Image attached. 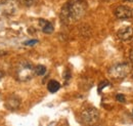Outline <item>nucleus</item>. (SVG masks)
I'll list each match as a JSON object with an SVG mask.
<instances>
[{"instance_id":"17","label":"nucleus","mask_w":133,"mask_h":126,"mask_svg":"<svg viewBox=\"0 0 133 126\" xmlns=\"http://www.w3.org/2000/svg\"><path fill=\"white\" fill-rule=\"evenodd\" d=\"M129 60L131 61V63L133 64V48H131L130 52H129Z\"/></svg>"},{"instance_id":"11","label":"nucleus","mask_w":133,"mask_h":126,"mask_svg":"<svg viewBox=\"0 0 133 126\" xmlns=\"http://www.w3.org/2000/svg\"><path fill=\"white\" fill-rule=\"evenodd\" d=\"M46 73V67L43 65H38L35 67V74L38 76H43Z\"/></svg>"},{"instance_id":"20","label":"nucleus","mask_w":133,"mask_h":126,"mask_svg":"<svg viewBox=\"0 0 133 126\" xmlns=\"http://www.w3.org/2000/svg\"><path fill=\"white\" fill-rule=\"evenodd\" d=\"M102 1H109V0H102Z\"/></svg>"},{"instance_id":"21","label":"nucleus","mask_w":133,"mask_h":126,"mask_svg":"<svg viewBox=\"0 0 133 126\" xmlns=\"http://www.w3.org/2000/svg\"><path fill=\"white\" fill-rule=\"evenodd\" d=\"M0 96H1V92H0Z\"/></svg>"},{"instance_id":"4","label":"nucleus","mask_w":133,"mask_h":126,"mask_svg":"<svg viewBox=\"0 0 133 126\" xmlns=\"http://www.w3.org/2000/svg\"><path fill=\"white\" fill-rule=\"evenodd\" d=\"M81 120L85 125L87 126H94L97 124V122L99 121V112L97 109L93 108V107H88L85 108L81 114H80Z\"/></svg>"},{"instance_id":"10","label":"nucleus","mask_w":133,"mask_h":126,"mask_svg":"<svg viewBox=\"0 0 133 126\" xmlns=\"http://www.w3.org/2000/svg\"><path fill=\"white\" fill-rule=\"evenodd\" d=\"M59 88H61V84L56 80H50L49 82H48V84H47V89L49 90L51 93L56 92Z\"/></svg>"},{"instance_id":"13","label":"nucleus","mask_w":133,"mask_h":126,"mask_svg":"<svg viewBox=\"0 0 133 126\" xmlns=\"http://www.w3.org/2000/svg\"><path fill=\"white\" fill-rule=\"evenodd\" d=\"M116 98L118 102H120V103H125L126 102V98H125V95H116Z\"/></svg>"},{"instance_id":"8","label":"nucleus","mask_w":133,"mask_h":126,"mask_svg":"<svg viewBox=\"0 0 133 126\" xmlns=\"http://www.w3.org/2000/svg\"><path fill=\"white\" fill-rule=\"evenodd\" d=\"M21 97H18L16 95H9L5 100V107L9 111H16L21 107Z\"/></svg>"},{"instance_id":"22","label":"nucleus","mask_w":133,"mask_h":126,"mask_svg":"<svg viewBox=\"0 0 133 126\" xmlns=\"http://www.w3.org/2000/svg\"><path fill=\"white\" fill-rule=\"evenodd\" d=\"M132 115H133V111H132Z\"/></svg>"},{"instance_id":"15","label":"nucleus","mask_w":133,"mask_h":126,"mask_svg":"<svg viewBox=\"0 0 133 126\" xmlns=\"http://www.w3.org/2000/svg\"><path fill=\"white\" fill-rule=\"evenodd\" d=\"M64 76H65V79H66V82H68L69 79L71 78V73H70V71L66 70V72H65V75H64Z\"/></svg>"},{"instance_id":"3","label":"nucleus","mask_w":133,"mask_h":126,"mask_svg":"<svg viewBox=\"0 0 133 126\" xmlns=\"http://www.w3.org/2000/svg\"><path fill=\"white\" fill-rule=\"evenodd\" d=\"M131 71V66L128 63L117 64L109 69V76L115 80H122L126 78Z\"/></svg>"},{"instance_id":"1","label":"nucleus","mask_w":133,"mask_h":126,"mask_svg":"<svg viewBox=\"0 0 133 126\" xmlns=\"http://www.w3.org/2000/svg\"><path fill=\"white\" fill-rule=\"evenodd\" d=\"M86 14V4L83 0H70L65 4L61 11V20L64 24L69 25L73 22L81 20Z\"/></svg>"},{"instance_id":"6","label":"nucleus","mask_w":133,"mask_h":126,"mask_svg":"<svg viewBox=\"0 0 133 126\" xmlns=\"http://www.w3.org/2000/svg\"><path fill=\"white\" fill-rule=\"evenodd\" d=\"M117 36L121 41L129 42L133 40V28L132 27H123L117 32Z\"/></svg>"},{"instance_id":"2","label":"nucleus","mask_w":133,"mask_h":126,"mask_svg":"<svg viewBox=\"0 0 133 126\" xmlns=\"http://www.w3.org/2000/svg\"><path fill=\"white\" fill-rule=\"evenodd\" d=\"M16 75L18 81H22V82L30 81L35 75V68L29 62H22L17 66Z\"/></svg>"},{"instance_id":"5","label":"nucleus","mask_w":133,"mask_h":126,"mask_svg":"<svg viewBox=\"0 0 133 126\" xmlns=\"http://www.w3.org/2000/svg\"><path fill=\"white\" fill-rule=\"evenodd\" d=\"M0 10L5 16H11L17 10V2L16 0H2L0 2Z\"/></svg>"},{"instance_id":"9","label":"nucleus","mask_w":133,"mask_h":126,"mask_svg":"<svg viewBox=\"0 0 133 126\" xmlns=\"http://www.w3.org/2000/svg\"><path fill=\"white\" fill-rule=\"evenodd\" d=\"M39 25L41 27V30L45 34H51L54 30L52 24L48 21H46V20H39Z\"/></svg>"},{"instance_id":"18","label":"nucleus","mask_w":133,"mask_h":126,"mask_svg":"<svg viewBox=\"0 0 133 126\" xmlns=\"http://www.w3.org/2000/svg\"><path fill=\"white\" fill-rule=\"evenodd\" d=\"M2 77H3V73H2L1 71H0V79L2 78Z\"/></svg>"},{"instance_id":"19","label":"nucleus","mask_w":133,"mask_h":126,"mask_svg":"<svg viewBox=\"0 0 133 126\" xmlns=\"http://www.w3.org/2000/svg\"><path fill=\"white\" fill-rule=\"evenodd\" d=\"M127 1H129V2H133V0H127Z\"/></svg>"},{"instance_id":"16","label":"nucleus","mask_w":133,"mask_h":126,"mask_svg":"<svg viewBox=\"0 0 133 126\" xmlns=\"http://www.w3.org/2000/svg\"><path fill=\"white\" fill-rule=\"evenodd\" d=\"M35 1L36 0H25V4L28 5V6H30V5H33L34 3H35Z\"/></svg>"},{"instance_id":"14","label":"nucleus","mask_w":133,"mask_h":126,"mask_svg":"<svg viewBox=\"0 0 133 126\" xmlns=\"http://www.w3.org/2000/svg\"><path fill=\"white\" fill-rule=\"evenodd\" d=\"M110 83L108 82V81H102L101 83L99 84V86H98V92H100L101 90H102V88H104L105 86H108Z\"/></svg>"},{"instance_id":"7","label":"nucleus","mask_w":133,"mask_h":126,"mask_svg":"<svg viewBox=\"0 0 133 126\" xmlns=\"http://www.w3.org/2000/svg\"><path fill=\"white\" fill-rule=\"evenodd\" d=\"M115 16L119 20H128L133 16V12L128 6L121 5V6H118L115 9Z\"/></svg>"},{"instance_id":"12","label":"nucleus","mask_w":133,"mask_h":126,"mask_svg":"<svg viewBox=\"0 0 133 126\" xmlns=\"http://www.w3.org/2000/svg\"><path fill=\"white\" fill-rule=\"evenodd\" d=\"M38 43V40L37 39H32V40H28V41H25L24 44L25 45H28V46H33L35 44Z\"/></svg>"}]
</instances>
